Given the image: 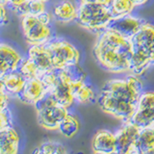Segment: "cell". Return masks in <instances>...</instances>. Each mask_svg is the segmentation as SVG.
<instances>
[{
  "instance_id": "obj_1",
  "label": "cell",
  "mask_w": 154,
  "mask_h": 154,
  "mask_svg": "<svg viewBox=\"0 0 154 154\" xmlns=\"http://www.w3.org/2000/svg\"><path fill=\"white\" fill-rule=\"evenodd\" d=\"M143 91V81L138 75L132 73L123 79H112L106 82L96 101L105 114L127 122L136 111Z\"/></svg>"
},
{
  "instance_id": "obj_2",
  "label": "cell",
  "mask_w": 154,
  "mask_h": 154,
  "mask_svg": "<svg viewBox=\"0 0 154 154\" xmlns=\"http://www.w3.org/2000/svg\"><path fill=\"white\" fill-rule=\"evenodd\" d=\"M93 54L97 64L105 70L113 73L130 71L133 55L131 41L112 29L107 28L97 35Z\"/></svg>"
},
{
  "instance_id": "obj_3",
  "label": "cell",
  "mask_w": 154,
  "mask_h": 154,
  "mask_svg": "<svg viewBox=\"0 0 154 154\" xmlns=\"http://www.w3.org/2000/svg\"><path fill=\"white\" fill-rule=\"evenodd\" d=\"M130 41L133 49L130 72L140 76L154 66V24L144 21Z\"/></svg>"
},
{
  "instance_id": "obj_4",
  "label": "cell",
  "mask_w": 154,
  "mask_h": 154,
  "mask_svg": "<svg viewBox=\"0 0 154 154\" xmlns=\"http://www.w3.org/2000/svg\"><path fill=\"white\" fill-rule=\"evenodd\" d=\"M112 19L113 16L108 6L96 3L78 5L77 24L96 35L105 31Z\"/></svg>"
},
{
  "instance_id": "obj_5",
  "label": "cell",
  "mask_w": 154,
  "mask_h": 154,
  "mask_svg": "<svg viewBox=\"0 0 154 154\" xmlns=\"http://www.w3.org/2000/svg\"><path fill=\"white\" fill-rule=\"evenodd\" d=\"M45 47L54 69H63L69 66L78 64L80 61V51L64 38H52L45 43Z\"/></svg>"
},
{
  "instance_id": "obj_6",
  "label": "cell",
  "mask_w": 154,
  "mask_h": 154,
  "mask_svg": "<svg viewBox=\"0 0 154 154\" xmlns=\"http://www.w3.org/2000/svg\"><path fill=\"white\" fill-rule=\"evenodd\" d=\"M21 31L29 45H45L53 38L51 24L42 23L38 17L24 16L20 21Z\"/></svg>"
},
{
  "instance_id": "obj_7",
  "label": "cell",
  "mask_w": 154,
  "mask_h": 154,
  "mask_svg": "<svg viewBox=\"0 0 154 154\" xmlns=\"http://www.w3.org/2000/svg\"><path fill=\"white\" fill-rule=\"evenodd\" d=\"M130 120L141 130L154 124V91H143Z\"/></svg>"
},
{
  "instance_id": "obj_8",
  "label": "cell",
  "mask_w": 154,
  "mask_h": 154,
  "mask_svg": "<svg viewBox=\"0 0 154 154\" xmlns=\"http://www.w3.org/2000/svg\"><path fill=\"white\" fill-rule=\"evenodd\" d=\"M48 93H50L58 104L69 108L74 102L73 91L71 83L65 69H56V79L50 87Z\"/></svg>"
},
{
  "instance_id": "obj_9",
  "label": "cell",
  "mask_w": 154,
  "mask_h": 154,
  "mask_svg": "<svg viewBox=\"0 0 154 154\" xmlns=\"http://www.w3.org/2000/svg\"><path fill=\"white\" fill-rule=\"evenodd\" d=\"M141 129L131 120L123 122L122 125L115 132L116 153L130 154L134 143L139 136Z\"/></svg>"
},
{
  "instance_id": "obj_10",
  "label": "cell",
  "mask_w": 154,
  "mask_h": 154,
  "mask_svg": "<svg viewBox=\"0 0 154 154\" xmlns=\"http://www.w3.org/2000/svg\"><path fill=\"white\" fill-rule=\"evenodd\" d=\"M36 112L38 123L42 128L47 131H56L59 127L60 122L69 111V108H66L57 103Z\"/></svg>"
},
{
  "instance_id": "obj_11",
  "label": "cell",
  "mask_w": 154,
  "mask_h": 154,
  "mask_svg": "<svg viewBox=\"0 0 154 154\" xmlns=\"http://www.w3.org/2000/svg\"><path fill=\"white\" fill-rule=\"evenodd\" d=\"M143 18L132 16V14H126V16L114 17L109 23V29L119 33V35L126 38H131L138 30L143 24Z\"/></svg>"
},
{
  "instance_id": "obj_12",
  "label": "cell",
  "mask_w": 154,
  "mask_h": 154,
  "mask_svg": "<svg viewBox=\"0 0 154 154\" xmlns=\"http://www.w3.org/2000/svg\"><path fill=\"white\" fill-rule=\"evenodd\" d=\"M48 93L46 87L38 77L26 79L21 91L16 95V97L21 102L29 105H34L43 95Z\"/></svg>"
},
{
  "instance_id": "obj_13",
  "label": "cell",
  "mask_w": 154,
  "mask_h": 154,
  "mask_svg": "<svg viewBox=\"0 0 154 154\" xmlns=\"http://www.w3.org/2000/svg\"><path fill=\"white\" fill-rule=\"evenodd\" d=\"M91 150L97 154L116 153L115 133L107 129H100L91 139Z\"/></svg>"
},
{
  "instance_id": "obj_14",
  "label": "cell",
  "mask_w": 154,
  "mask_h": 154,
  "mask_svg": "<svg viewBox=\"0 0 154 154\" xmlns=\"http://www.w3.org/2000/svg\"><path fill=\"white\" fill-rule=\"evenodd\" d=\"M78 14V5L70 0H61L52 8V17L57 22L63 24L76 21Z\"/></svg>"
},
{
  "instance_id": "obj_15",
  "label": "cell",
  "mask_w": 154,
  "mask_h": 154,
  "mask_svg": "<svg viewBox=\"0 0 154 154\" xmlns=\"http://www.w3.org/2000/svg\"><path fill=\"white\" fill-rule=\"evenodd\" d=\"M19 144L20 137L13 125L0 130V154H17Z\"/></svg>"
},
{
  "instance_id": "obj_16",
  "label": "cell",
  "mask_w": 154,
  "mask_h": 154,
  "mask_svg": "<svg viewBox=\"0 0 154 154\" xmlns=\"http://www.w3.org/2000/svg\"><path fill=\"white\" fill-rule=\"evenodd\" d=\"M27 57L30 58V59L36 64L38 69H40L41 75L48 70L54 69L52 67L50 56L45 47V45H30L27 51Z\"/></svg>"
},
{
  "instance_id": "obj_17",
  "label": "cell",
  "mask_w": 154,
  "mask_h": 154,
  "mask_svg": "<svg viewBox=\"0 0 154 154\" xmlns=\"http://www.w3.org/2000/svg\"><path fill=\"white\" fill-rule=\"evenodd\" d=\"M154 149V129L146 127L141 130L139 136L134 143L130 153L146 154L151 153Z\"/></svg>"
},
{
  "instance_id": "obj_18",
  "label": "cell",
  "mask_w": 154,
  "mask_h": 154,
  "mask_svg": "<svg viewBox=\"0 0 154 154\" xmlns=\"http://www.w3.org/2000/svg\"><path fill=\"white\" fill-rule=\"evenodd\" d=\"M2 80L6 93H8L10 95L16 96L23 88L26 78L17 69L4 74L2 76Z\"/></svg>"
},
{
  "instance_id": "obj_19",
  "label": "cell",
  "mask_w": 154,
  "mask_h": 154,
  "mask_svg": "<svg viewBox=\"0 0 154 154\" xmlns=\"http://www.w3.org/2000/svg\"><path fill=\"white\" fill-rule=\"evenodd\" d=\"M79 129H80V120L78 117L75 114L69 112L60 122L57 131H59L62 136H64L65 138L71 139L78 133Z\"/></svg>"
},
{
  "instance_id": "obj_20",
  "label": "cell",
  "mask_w": 154,
  "mask_h": 154,
  "mask_svg": "<svg viewBox=\"0 0 154 154\" xmlns=\"http://www.w3.org/2000/svg\"><path fill=\"white\" fill-rule=\"evenodd\" d=\"M46 11V3L42 0H25L21 5L14 9V13L20 17L24 16H35Z\"/></svg>"
},
{
  "instance_id": "obj_21",
  "label": "cell",
  "mask_w": 154,
  "mask_h": 154,
  "mask_svg": "<svg viewBox=\"0 0 154 154\" xmlns=\"http://www.w3.org/2000/svg\"><path fill=\"white\" fill-rule=\"evenodd\" d=\"M73 97L80 104H89L96 101L97 95L94 87L85 81L73 90Z\"/></svg>"
},
{
  "instance_id": "obj_22",
  "label": "cell",
  "mask_w": 154,
  "mask_h": 154,
  "mask_svg": "<svg viewBox=\"0 0 154 154\" xmlns=\"http://www.w3.org/2000/svg\"><path fill=\"white\" fill-rule=\"evenodd\" d=\"M0 56L7 63L12 71L17 69L23 58L16 48L4 42H0Z\"/></svg>"
},
{
  "instance_id": "obj_23",
  "label": "cell",
  "mask_w": 154,
  "mask_h": 154,
  "mask_svg": "<svg viewBox=\"0 0 154 154\" xmlns=\"http://www.w3.org/2000/svg\"><path fill=\"white\" fill-rule=\"evenodd\" d=\"M109 9L114 18L132 14L135 6L131 0H112L109 5Z\"/></svg>"
},
{
  "instance_id": "obj_24",
  "label": "cell",
  "mask_w": 154,
  "mask_h": 154,
  "mask_svg": "<svg viewBox=\"0 0 154 154\" xmlns=\"http://www.w3.org/2000/svg\"><path fill=\"white\" fill-rule=\"evenodd\" d=\"M65 71L66 72L69 79L71 83L72 91H73L76 87H78L80 84H82L83 82L87 81V73L85 70L82 69L78 64H74L65 67Z\"/></svg>"
},
{
  "instance_id": "obj_25",
  "label": "cell",
  "mask_w": 154,
  "mask_h": 154,
  "mask_svg": "<svg viewBox=\"0 0 154 154\" xmlns=\"http://www.w3.org/2000/svg\"><path fill=\"white\" fill-rule=\"evenodd\" d=\"M17 70L20 72L26 79L35 78V77H38V78H40V75H41L40 69H38L36 64L28 57L22 58L20 64H19L17 67Z\"/></svg>"
},
{
  "instance_id": "obj_26",
  "label": "cell",
  "mask_w": 154,
  "mask_h": 154,
  "mask_svg": "<svg viewBox=\"0 0 154 154\" xmlns=\"http://www.w3.org/2000/svg\"><path fill=\"white\" fill-rule=\"evenodd\" d=\"M33 153L38 154H63L66 153L67 150L66 146L61 143L58 142H45L42 143L40 146H38L35 150L32 151Z\"/></svg>"
},
{
  "instance_id": "obj_27",
  "label": "cell",
  "mask_w": 154,
  "mask_h": 154,
  "mask_svg": "<svg viewBox=\"0 0 154 154\" xmlns=\"http://www.w3.org/2000/svg\"><path fill=\"white\" fill-rule=\"evenodd\" d=\"M10 125H13V116L11 110L9 108L4 111H0V130Z\"/></svg>"
},
{
  "instance_id": "obj_28",
  "label": "cell",
  "mask_w": 154,
  "mask_h": 154,
  "mask_svg": "<svg viewBox=\"0 0 154 154\" xmlns=\"http://www.w3.org/2000/svg\"><path fill=\"white\" fill-rule=\"evenodd\" d=\"M10 22V17L6 5L0 4V26H5Z\"/></svg>"
},
{
  "instance_id": "obj_29",
  "label": "cell",
  "mask_w": 154,
  "mask_h": 154,
  "mask_svg": "<svg viewBox=\"0 0 154 154\" xmlns=\"http://www.w3.org/2000/svg\"><path fill=\"white\" fill-rule=\"evenodd\" d=\"M10 96L11 95H10L8 93H6V91L0 94V111H4L6 109H9Z\"/></svg>"
},
{
  "instance_id": "obj_30",
  "label": "cell",
  "mask_w": 154,
  "mask_h": 154,
  "mask_svg": "<svg viewBox=\"0 0 154 154\" xmlns=\"http://www.w3.org/2000/svg\"><path fill=\"white\" fill-rule=\"evenodd\" d=\"M111 1H112V0H76V4L81 5V4H87V3H96V4H101V5H104V6L109 7Z\"/></svg>"
},
{
  "instance_id": "obj_31",
  "label": "cell",
  "mask_w": 154,
  "mask_h": 154,
  "mask_svg": "<svg viewBox=\"0 0 154 154\" xmlns=\"http://www.w3.org/2000/svg\"><path fill=\"white\" fill-rule=\"evenodd\" d=\"M10 71H12L11 69H10V66H8L7 63L5 62L3 58L0 56V78H2V76L4 74H6L7 72H10Z\"/></svg>"
},
{
  "instance_id": "obj_32",
  "label": "cell",
  "mask_w": 154,
  "mask_h": 154,
  "mask_svg": "<svg viewBox=\"0 0 154 154\" xmlns=\"http://www.w3.org/2000/svg\"><path fill=\"white\" fill-rule=\"evenodd\" d=\"M38 18L40 19V20L45 23V24H51V20H52V14L48 12H43L41 14H38Z\"/></svg>"
},
{
  "instance_id": "obj_33",
  "label": "cell",
  "mask_w": 154,
  "mask_h": 154,
  "mask_svg": "<svg viewBox=\"0 0 154 154\" xmlns=\"http://www.w3.org/2000/svg\"><path fill=\"white\" fill-rule=\"evenodd\" d=\"M133 2L135 8H138V7H142L143 5H146L149 0H131Z\"/></svg>"
},
{
  "instance_id": "obj_34",
  "label": "cell",
  "mask_w": 154,
  "mask_h": 154,
  "mask_svg": "<svg viewBox=\"0 0 154 154\" xmlns=\"http://www.w3.org/2000/svg\"><path fill=\"white\" fill-rule=\"evenodd\" d=\"M4 91H5V86H4L2 78H0V94L4 93Z\"/></svg>"
},
{
  "instance_id": "obj_35",
  "label": "cell",
  "mask_w": 154,
  "mask_h": 154,
  "mask_svg": "<svg viewBox=\"0 0 154 154\" xmlns=\"http://www.w3.org/2000/svg\"><path fill=\"white\" fill-rule=\"evenodd\" d=\"M10 0H0V4H3V5H6L7 6V4L9 3Z\"/></svg>"
},
{
  "instance_id": "obj_36",
  "label": "cell",
  "mask_w": 154,
  "mask_h": 154,
  "mask_svg": "<svg viewBox=\"0 0 154 154\" xmlns=\"http://www.w3.org/2000/svg\"><path fill=\"white\" fill-rule=\"evenodd\" d=\"M42 1H43V2H45V3H47V2H49L50 0H42Z\"/></svg>"
},
{
  "instance_id": "obj_37",
  "label": "cell",
  "mask_w": 154,
  "mask_h": 154,
  "mask_svg": "<svg viewBox=\"0 0 154 154\" xmlns=\"http://www.w3.org/2000/svg\"><path fill=\"white\" fill-rule=\"evenodd\" d=\"M151 127H152V128H153V129H154V124H153V125H152V126H151Z\"/></svg>"
}]
</instances>
